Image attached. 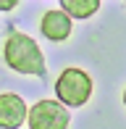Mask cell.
Here are the masks:
<instances>
[{
    "instance_id": "4",
    "label": "cell",
    "mask_w": 126,
    "mask_h": 129,
    "mask_svg": "<svg viewBox=\"0 0 126 129\" xmlns=\"http://www.w3.org/2000/svg\"><path fill=\"white\" fill-rule=\"evenodd\" d=\"M29 105L16 92H0V129H21L26 124Z\"/></svg>"
},
{
    "instance_id": "7",
    "label": "cell",
    "mask_w": 126,
    "mask_h": 129,
    "mask_svg": "<svg viewBox=\"0 0 126 129\" xmlns=\"http://www.w3.org/2000/svg\"><path fill=\"white\" fill-rule=\"evenodd\" d=\"M19 5V0H0V11H13Z\"/></svg>"
},
{
    "instance_id": "2",
    "label": "cell",
    "mask_w": 126,
    "mask_h": 129,
    "mask_svg": "<svg viewBox=\"0 0 126 129\" xmlns=\"http://www.w3.org/2000/svg\"><path fill=\"white\" fill-rule=\"evenodd\" d=\"M92 77L84 69L68 66L60 71V77L55 79V95L66 108H82L84 103H89L92 98Z\"/></svg>"
},
{
    "instance_id": "6",
    "label": "cell",
    "mask_w": 126,
    "mask_h": 129,
    "mask_svg": "<svg viewBox=\"0 0 126 129\" xmlns=\"http://www.w3.org/2000/svg\"><path fill=\"white\" fill-rule=\"evenodd\" d=\"M60 8L71 19H89L100 11V0H60Z\"/></svg>"
},
{
    "instance_id": "1",
    "label": "cell",
    "mask_w": 126,
    "mask_h": 129,
    "mask_svg": "<svg viewBox=\"0 0 126 129\" xmlns=\"http://www.w3.org/2000/svg\"><path fill=\"white\" fill-rule=\"evenodd\" d=\"M3 61L8 69L16 74H26V77H45V55L37 40L24 32H11L3 42Z\"/></svg>"
},
{
    "instance_id": "5",
    "label": "cell",
    "mask_w": 126,
    "mask_h": 129,
    "mask_svg": "<svg viewBox=\"0 0 126 129\" xmlns=\"http://www.w3.org/2000/svg\"><path fill=\"white\" fill-rule=\"evenodd\" d=\"M71 29H74V19L63 8L45 11L42 19H39V32H42V37H47L50 42H63V40H68L71 37Z\"/></svg>"
},
{
    "instance_id": "3",
    "label": "cell",
    "mask_w": 126,
    "mask_h": 129,
    "mask_svg": "<svg viewBox=\"0 0 126 129\" xmlns=\"http://www.w3.org/2000/svg\"><path fill=\"white\" fill-rule=\"evenodd\" d=\"M71 113L60 100H37L26 113V126L29 129H68Z\"/></svg>"
},
{
    "instance_id": "8",
    "label": "cell",
    "mask_w": 126,
    "mask_h": 129,
    "mask_svg": "<svg viewBox=\"0 0 126 129\" xmlns=\"http://www.w3.org/2000/svg\"><path fill=\"white\" fill-rule=\"evenodd\" d=\"M123 105H126V90H123Z\"/></svg>"
}]
</instances>
